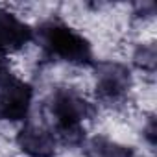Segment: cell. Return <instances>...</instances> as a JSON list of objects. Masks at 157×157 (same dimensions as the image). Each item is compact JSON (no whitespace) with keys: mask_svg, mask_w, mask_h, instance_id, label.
Returning <instances> with one entry per match:
<instances>
[{"mask_svg":"<svg viewBox=\"0 0 157 157\" xmlns=\"http://www.w3.org/2000/svg\"><path fill=\"white\" fill-rule=\"evenodd\" d=\"M50 113L56 122L54 135L57 142L61 140L67 146H78L85 139V131L82 122L94 115V107L87 102L82 94H78L74 89L59 87L50 96Z\"/></svg>","mask_w":157,"mask_h":157,"instance_id":"obj_2","label":"cell"},{"mask_svg":"<svg viewBox=\"0 0 157 157\" xmlns=\"http://www.w3.org/2000/svg\"><path fill=\"white\" fill-rule=\"evenodd\" d=\"M33 100V89L30 83L19 80L13 74L0 83V120L21 122L26 120Z\"/></svg>","mask_w":157,"mask_h":157,"instance_id":"obj_3","label":"cell"},{"mask_svg":"<svg viewBox=\"0 0 157 157\" xmlns=\"http://www.w3.org/2000/svg\"><path fill=\"white\" fill-rule=\"evenodd\" d=\"M146 137H148L150 144L155 142V122H153V120H150V124H148V128H146Z\"/></svg>","mask_w":157,"mask_h":157,"instance_id":"obj_9","label":"cell"},{"mask_svg":"<svg viewBox=\"0 0 157 157\" xmlns=\"http://www.w3.org/2000/svg\"><path fill=\"white\" fill-rule=\"evenodd\" d=\"M17 146L28 157H54L57 151V139L48 128L26 124L17 133Z\"/></svg>","mask_w":157,"mask_h":157,"instance_id":"obj_5","label":"cell"},{"mask_svg":"<svg viewBox=\"0 0 157 157\" xmlns=\"http://www.w3.org/2000/svg\"><path fill=\"white\" fill-rule=\"evenodd\" d=\"M33 39V30L17 15L0 10V50L15 52Z\"/></svg>","mask_w":157,"mask_h":157,"instance_id":"obj_6","label":"cell"},{"mask_svg":"<svg viewBox=\"0 0 157 157\" xmlns=\"http://www.w3.org/2000/svg\"><path fill=\"white\" fill-rule=\"evenodd\" d=\"M155 46L153 44H142L135 56H133V61L135 65L140 68V70H146V72H153L155 70Z\"/></svg>","mask_w":157,"mask_h":157,"instance_id":"obj_8","label":"cell"},{"mask_svg":"<svg viewBox=\"0 0 157 157\" xmlns=\"http://www.w3.org/2000/svg\"><path fill=\"white\" fill-rule=\"evenodd\" d=\"M131 87L129 68L122 63L105 61L96 67V93L104 102L122 100Z\"/></svg>","mask_w":157,"mask_h":157,"instance_id":"obj_4","label":"cell"},{"mask_svg":"<svg viewBox=\"0 0 157 157\" xmlns=\"http://www.w3.org/2000/svg\"><path fill=\"white\" fill-rule=\"evenodd\" d=\"M37 43L46 57L59 59L70 65L87 67L93 63V50L89 41L74 28L59 19H50L37 28Z\"/></svg>","mask_w":157,"mask_h":157,"instance_id":"obj_1","label":"cell"},{"mask_svg":"<svg viewBox=\"0 0 157 157\" xmlns=\"http://www.w3.org/2000/svg\"><path fill=\"white\" fill-rule=\"evenodd\" d=\"M87 157H133V148L107 137H93L85 144Z\"/></svg>","mask_w":157,"mask_h":157,"instance_id":"obj_7","label":"cell"}]
</instances>
